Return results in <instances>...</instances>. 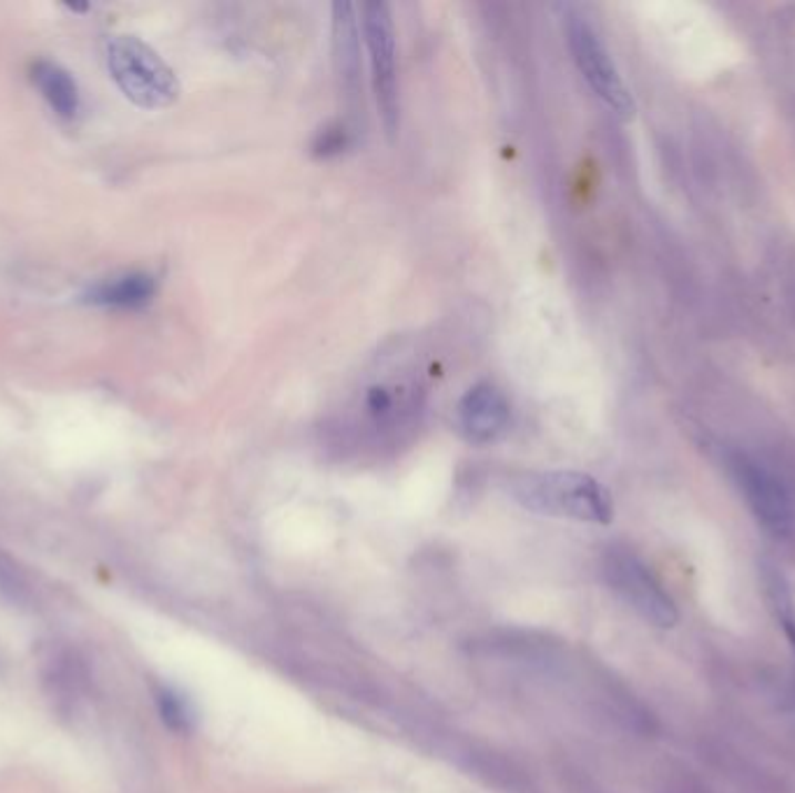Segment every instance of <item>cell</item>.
<instances>
[{
	"label": "cell",
	"mask_w": 795,
	"mask_h": 793,
	"mask_svg": "<svg viewBox=\"0 0 795 793\" xmlns=\"http://www.w3.org/2000/svg\"><path fill=\"white\" fill-rule=\"evenodd\" d=\"M512 498L521 508L587 523H610L614 502L595 477L577 470L521 472L510 482Z\"/></svg>",
	"instance_id": "obj_1"
},
{
	"label": "cell",
	"mask_w": 795,
	"mask_h": 793,
	"mask_svg": "<svg viewBox=\"0 0 795 793\" xmlns=\"http://www.w3.org/2000/svg\"><path fill=\"white\" fill-rule=\"evenodd\" d=\"M112 80L129 101L144 110L173 105L180 95V82L147 42L133 35H114L105 47Z\"/></svg>",
	"instance_id": "obj_2"
},
{
	"label": "cell",
	"mask_w": 795,
	"mask_h": 793,
	"mask_svg": "<svg viewBox=\"0 0 795 793\" xmlns=\"http://www.w3.org/2000/svg\"><path fill=\"white\" fill-rule=\"evenodd\" d=\"M605 580L625 606L635 610L644 621L659 629H672L680 619L677 606L670 593L661 587L656 575L649 570L635 555L625 549H614L602 563Z\"/></svg>",
	"instance_id": "obj_3"
},
{
	"label": "cell",
	"mask_w": 795,
	"mask_h": 793,
	"mask_svg": "<svg viewBox=\"0 0 795 793\" xmlns=\"http://www.w3.org/2000/svg\"><path fill=\"white\" fill-rule=\"evenodd\" d=\"M360 29L366 35L373 89L384 129H398V65H396V31L389 8L384 3H366L360 8Z\"/></svg>",
	"instance_id": "obj_4"
},
{
	"label": "cell",
	"mask_w": 795,
	"mask_h": 793,
	"mask_svg": "<svg viewBox=\"0 0 795 793\" xmlns=\"http://www.w3.org/2000/svg\"><path fill=\"white\" fill-rule=\"evenodd\" d=\"M568 42L574 57L577 68L593 89L598 99L605 103L616 116L631 119L635 112L633 99L629 89H625L619 70L602 44L600 35L593 31L591 23L582 17H570L568 21Z\"/></svg>",
	"instance_id": "obj_5"
},
{
	"label": "cell",
	"mask_w": 795,
	"mask_h": 793,
	"mask_svg": "<svg viewBox=\"0 0 795 793\" xmlns=\"http://www.w3.org/2000/svg\"><path fill=\"white\" fill-rule=\"evenodd\" d=\"M731 472L756 519L775 536H788L793 528V510L784 487L763 466L746 456H735Z\"/></svg>",
	"instance_id": "obj_6"
},
{
	"label": "cell",
	"mask_w": 795,
	"mask_h": 793,
	"mask_svg": "<svg viewBox=\"0 0 795 793\" xmlns=\"http://www.w3.org/2000/svg\"><path fill=\"white\" fill-rule=\"evenodd\" d=\"M512 405L496 384L479 382L456 405V426L472 445H489L510 428Z\"/></svg>",
	"instance_id": "obj_7"
},
{
	"label": "cell",
	"mask_w": 795,
	"mask_h": 793,
	"mask_svg": "<svg viewBox=\"0 0 795 793\" xmlns=\"http://www.w3.org/2000/svg\"><path fill=\"white\" fill-rule=\"evenodd\" d=\"M156 296V279L147 273H126L86 288L84 303L110 309H142Z\"/></svg>",
	"instance_id": "obj_8"
},
{
	"label": "cell",
	"mask_w": 795,
	"mask_h": 793,
	"mask_svg": "<svg viewBox=\"0 0 795 793\" xmlns=\"http://www.w3.org/2000/svg\"><path fill=\"white\" fill-rule=\"evenodd\" d=\"M31 78L42 99L50 103V108L63 116L72 119L80 112V89L75 78L70 72L54 63V61H35L31 65Z\"/></svg>",
	"instance_id": "obj_9"
},
{
	"label": "cell",
	"mask_w": 795,
	"mask_h": 793,
	"mask_svg": "<svg viewBox=\"0 0 795 793\" xmlns=\"http://www.w3.org/2000/svg\"><path fill=\"white\" fill-rule=\"evenodd\" d=\"M333 29L337 59H340L343 75L347 80L356 78L358 68V21L354 17V6L335 3L333 6Z\"/></svg>",
	"instance_id": "obj_10"
},
{
	"label": "cell",
	"mask_w": 795,
	"mask_h": 793,
	"mask_svg": "<svg viewBox=\"0 0 795 793\" xmlns=\"http://www.w3.org/2000/svg\"><path fill=\"white\" fill-rule=\"evenodd\" d=\"M44 678H47V684L52 687V695H57L59 701H68V703L75 701L86 684L84 665L75 659V654H70V652L54 654L50 659V665H47Z\"/></svg>",
	"instance_id": "obj_11"
},
{
	"label": "cell",
	"mask_w": 795,
	"mask_h": 793,
	"mask_svg": "<svg viewBox=\"0 0 795 793\" xmlns=\"http://www.w3.org/2000/svg\"><path fill=\"white\" fill-rule=\"evenodd\" d=\"M154 699H156V710L161 714V721L173 733L188 735L196 729V710H194V705H191L186 695H182L177 689L161 687V689H156Z\"/></svg>",
	"instance_id": "obj_12"
},
{
	"label": "cell",
	"mask_w": 795,
	"mask_h": 793,
	"mask_svg": "<svg viewBox=\"0 0 795 793\" xmlns=\"http://www.w3.org/2000/svg\"><path fill=\"white\" fill-rule=\"evenodd\" d=\"M763 582H765L769 606H773V612L779 621V627L784 629V636L788 638L793 652H795V606H793V596L788 591V584L782 577V572H777V570H765Z\"/></svg>",
	"instance_id": "obj_13"
},
{
	"label": "cell",
	"mask_w": 795,
	"mask_h": 793,
	"mask_svg": "<svg viewBox=\"0 0 795 793\" xmlns=\"http://www.w3.org/2000/svg\"><path fill=\"white\" fill-rule=\"evenodd\" d=\"M0 591H3L8 598L17 600V603L27 600V593H29V587H27V580H23L21 570L14 566V561L10 557L3 555V551H0Z\"/></svg>",
	"instance_id": "obj_14"
},
{
	"label": "cell",
	"mask_w": 795,
	"mask_h": 793,
	"mask_svg": "<svg viewBox=\"0 0 795 793\" xmlns=\"http://www.w3.org/2000/svg\"><path fill=\"white\" fill-rule=\"evenodd\" d=\"M345 148H347V131L343 126L324 129L315 140V154L319 156L340 154Z\"/></svg>",
	"instance_id": "obj_15"
},
{
	"label": "cell",
	"mask_w": 795,
	"mask_h": 793,
	"mask_svg": "<svg viewBox=\"0 0 795 793\" xmlns=\"http://www.w3.org/2000/svg\"><path fill=\"white\" fill-rule=\"evenodd\" d=\"M394 394L387 389V387H373L368 394H366V407L368 413L377 419H387L394 415Z\"/></svg>",
	"instance_id": "obj_16"
}]
</instances>
